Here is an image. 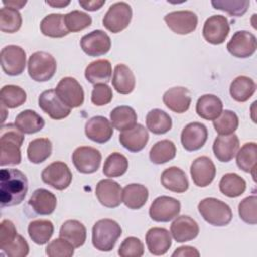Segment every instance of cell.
<instances>
[{
    "label": "cell",
    "instance_id": "obj_31",
    "mask_svg": "<svg viewBox=\"0 0 257 257\" xmlns=\"http://www.w3.org/2000/svg\"><path fill=\"white\" fill-rule=\"evenodd\" d=\"M112 86L120 94H128L135 89L136 78L128 66L119 63L116 64L112 75Z\"/></svg>",
    "mask_w": 257,
    "mask_h": 257
},
{
    "label": "cell",
    "instance_id": "obj_9",
    "mask_svg": "<svg viewBox=\"0 0 257 257\" xmlns=\"http://www.w3.org/2000/svg\"><path fill=\"white\" fill-rule=\"evenodd\" d=\"M41 179L43 183L49 185L53 189L62 191L70 185L72 181V174L65 163L57 161L43 169Z\"/></svg>",
    "mask_w": 257,
    "mask_h": 257
},
{
    "label": "cell",
    "instance_id": "obj_8",
    "mask_svg": "<svg viewBox=\"0 0 257 257\" xmlns=\"http://www.w3.org/2000/svg\"><path fill=\"white\" fill-rule=\"evenodd\" d=\"M55 92L61 101L70 108L79 107L84 101V91L79 82L70 76L60 79Z\"/></svg>",
    "mask_w": 257,
    "mask_h": 257
},
{
    "label": "cell",
    "instance_id": "obj_54",
    "mask_svg": "<svg viewBox=\"0 0 257 257\" xmlns=\"http://www.w3.org/2000/svg\"><path fill=\"white\" fill-rule=\"evenodd\" d=\"M79 5L88 11H96L104 5L105 0H79Z\"/></svg>",
    "mask_w": 257,
    "mask_h": 257
},
{
    "label": "cell",
    "instance_id": "obj_41",
    "mask_svg": "<svg viewBox=\"0 0 257 257\" xmlns=\"http://www.w3.org/2000/svg\"><path fill=\"white\" fill-rule=\"evenodd\" d=\"M52 152V144L47 138L32 140L27 147V158L33 164H40L48 159Z\"/></svg>",
    "mask_w": 257,
    "mask_h": 257
},
{
    "label": "cell",
    "instance_id": "obj_35",
    "mask_svg": "<svg viewBox=\"0 0 257 257\" xmlns=\"http://www.w3.org/2000/svg\"><path fill=\"white\" fill-rule=\"evenodd\" d=\"M14 123L23 134L28 135L41 131L45 124L44 119L31 109H25L19 112L15 117Z\"/></svg>",
    "mask_w": 257,
    "mask_h": 257
},
{
    "label": "cell",
    "instance_id": "obj_27",
    "mask_svg": "<svg viewBox=\"0 0 257 257\" xmlns=\"http://www.w3.org/2000/svg\"><path fill=\"white\" fill-rule=\"evenodd\" d=\"M161 183L169 191L184 193L189 188V181L183 170L178 167H170L163 171Z\"/></svg>",
    "mask_w": 257,
    "mask_h": 257
},
{
    "label": "cell",
    "instance_id": "obj_38",
    "mask_svg": "<svg viewBox=\"0 0 257 257\" xmlns=\"http://www.w3.org/2000/svg\"><path fill=\"white\" fill-rule=\"evenodd\" d=\"M256 154L257 145L254 142L244 144L241 149L236 153V163L237 166L246 173H251L253 179L255 180V170H256Z\"/></svg>",
    "mask_w": 257,
    "mask_h": 257
},
{
    "label": "cell",
    "instance_id": "obj_21",
    "mask_svg": "<svg viewBox=\"0 0 257 257\" xmlns=\"http://www.w3.org/2000/svg\"><path fill=\"white\" fill-rule=\"evenodd\" d=\"M172 237L178 243H184L195 239L199 234V225L191 217L177 216L170 228Z\"/></svg>",
    "mask_w": 257,
    "mask_h": 257
},
{
    "label": "cell",
    "instance_id": "obj_3",
    "mask_svg": "<svg viewBox=\"0 0 257 257\" xmlns=\"http://www.w3.org/2000/svg\"><path fill=\"white\" fill-rule=\"evenodd\" d=\"M121 228L111 219H100L92 227V245L102 252L113 249L117 239L121 236Z\"/></svg>",
    "mask_w": 257,
    "mask_h": 257
},
{
    "label": "cell",
    "instance_id": "obj_47",
    "mask_svg": "<svg viewBox=\"0 0 257 257\" xmlns=\"http://www.w3.org/2000/svg\"><path fill=\"white\" fill-rule=\"evenodd\" d=\"M22 24V17L18 10L3 7L0 10V29L2 32L14 33L18 31Z\"/></svg>",
    "mask_w": 257,
    "mask_h": 257
},
{
    "label": "cell",
    "instance_id": "obj_28",
    "mask_svg": "<svg viewBox=\"0 0 257 257\" xmlns=\"http://www.w3.org/2000/svg\"><path fill=\"white\" fill-rule=\"evenodd\" d=\"M59 237L66 240L74 248H79L86 240V228L77 220H67L60 227Z\"/></svg>",
    "mask_w": 257,
    "mask_h": 257
},
{
    "label": "cell",
    "instance_id": "obj_14",
    "mask_svg": "<svg viewBox=\"0 0 257 257\" xmlns=\"http://www.w3.org/2000/svg\"><path fill=\"white\" fill-rule=\"evenodd\" d=\"M230 31L227 17L223 15H212L204 23L203 36L211 44L218 45L223 43Z\"/></svg>",
    "mask_w": 257,
    "mask_h": 257
},
{
    "label": "cell",
    "instance_id": "obj_33",
    "mask_svg": "<svg viewBox=\"0 0 257 257\" xmlns=\"http://www.w3.org/2000/svg\"><path fill=\"white\" fill-rule=\"evenodd\" d=\"M149 191L141 184H128L122 190V202L132 210L141 209L148 201Z\"/></svg>",
    "mask_w": 257,
    "mask_h": 257
},
{
    "label": "cell",
    "instance_id": "obj_46",
    "mask_svg": "<svg viewBox=\"0 0 257 257\" xmlns=\"http://www.w3.org/2000/svg\"><path fill=\"white\" fill-rule=\"evenodd\" d=\"M213 125L215 131L222 136H227L234 134L238 128L239 118L238 115L232 110H223L221 114L213 120Z\"/></svg>",
    "mask_w": 257,
    "mask_h": 257
},
{
    "label": "cell",
    "instance_id": "obj_36",
    "mask_svg": "<svg viewBox=\"0 0 257 257\" xmlns=\"http://www.w3.org/2000/svg\"><path fill=\"white\" fill-rule=\"evenodd\" d=\"M256 90L255 81L245 75L236 77L230 85V94L236 101L245 102L254 94Z\"/></svg>",
    "mask_w": 257,
    "mask_h": 257
},
{
    "label": "cell",
    "instance_id": "obj_25",
    "mask_svg": "<svg viewBox=\"0 0 257 257\" xmlns=\"http://www.w3.org/2000/svg\"><path fill=\"white\" fill-rule=\"evenodd\" d=\"M28 204L36 214L46 216L54 212L57 204V199L55 195L50 191L40 188L36 189L32 193Z\"/></svg>",
    "mask_w": 257,
    "mask_h": 257
},
{
    "label": "cell",
    "instance_id": "obj_53",
    "mask_svg": "<svg viewBox=\"0 0 257 257\" xmlns=\"http://www.w3.org/2000/svg\"><path fill=\"white\" fill-rule=\"evenodd\" d=\"M112 90L107 84H95L91 92V102L94 105L102 106L109 103L112 99Z\"/></svg>",
    "mask_w": 257,
    "mask_h": 257
},
{
    "label": "cell",
    "instance_id": "obj_20",
    "mask_svg": "<svg viewBox=\"0 0 257 257\" xmlns=\"http://www.w3.org/2000/svg\"><path fill=\"white\" fill-rule=\"evenodd\" d=\"M111 122L104 116L96 115L89 118L85 123L86 137L98 144H104L110 140L113 135Z\"/></svg>",
    "mask_w": 257,
    "mask_h": 257
},
{
    "label": "cell",
    "instance_id": "obj_56",
    "mask_svg": "<svg viewBox=\"0 0 257 257\" xmlns=\"http://www.w3.org/2000/svg\"><path fill=\"white\" fill-rule=\"evenodd\" d=\"M26 0H3L2 3L5 5V7H9V8H13V9H21L25 4H26Z\"/></svg>",
    "mask_w": 257,
    "mask_h": 257
},
{
    "label": "cell",
    "instance_id": "obj_48",
    "mask_svg": "<svg viewBox=\"0 0 257 257\" xmlns=\"http://www.w3.org/2000/svg\"><path fill=\"white\" fill-rule=\"evenodd\" d=\"M64 21L69 32H78L90 26L92 19L83 11L72 10L64 14Z\"/></svg>",
    "mask_w": 257,
    "mask_h": 257
},
{
    "label": "cell",
    "instance_id": "obj_18",
    "mask_svg": "<svg viewBox=\"0 0 257 257\" xmlns=\"http://www.w3.org/2000/svg\"><path fill=\"white\" fill-rule=\"evenodd\" d=\"M208 139V130L201 122L188 123L181 133V143L183 148L189 152L200 150Z\"/></svg>",
    "mask_w": 257,
    "mask_h": 257
},
{
    "label": "cell",
    "instance_id": "obj_42",
    "mask_svg": "<svg viewBox=\"0 0 257 257\" xmlns=\"http://www.w3.org/2000/svg\"><path fill=\"white\" fill-rule=\"evenodd\" d=\"M177 150L175 144L170 140H162L157 142L150 150V160L156 165L165 164L173 160Z\"/></svg>",
    "mask_w": 257,
    "mask_h": 257
},
{
    "label": "cell",
    "instance_id": "obj_51",
    "mask_svg": "<svg viewBox=\"0 0 257 257\" xmlns=\"http://www.w3.org/2000/svg\"><path fill=\"white\" fill-rule=\"evenodd\" d=\"M118 255L121 257H141L144 255V244L137 237H127L120 244Z\"/></svg>",
    "mask_w": 257,
    "mask_h": 257
},
{
    "label": "cell",
    "instance_id": "obj_16",
    "mask_svg": "<svg viewBox=\"0 0 257 257\" xmlns=\"http://www.w3.org/2000/svg\"><path fill=\"white\" fill-rule=\"evenodd\" d=\"M39 107L52 119H62L70 114L71 108L65 105L55 92V89L44 90L38 97Z\"/></svg>",
    "mask_w": 257,
    "mask_h": 257
},
{
    "label": "cell",
    "instance_id": "obj_1",
    "mask_svg": "<svg viewBox=\"0 0 257 257\" xmlns=\"http://www.w3.org/2000/svg\"><path fill=\"white\" fill-rule=\"evenodd\" d=\"M28 191L26 176L17 169H2L0 172V202L2 207L19 205Z\"/></svg>",
    "mask_w": 257,
    "mask_h": 257
},
{
    "label": "cell",
    "instance_id": "obj_52",
    "mask_svg": "<svg viewBox=\"0 0 257 257\" xmlns=\"http://www.w3.org/2000/svg\"><path fill=\"white\" fill-rule=\"evenodd\" d=\"M49 257H70L74 254V247L62 238L54 239L46 247Z\"/></svg>",
    "mask_w": 257,
    "mask_h": 257
},
{
    "label": "cell",
    "instance_id": "obj_6",
    "mask_svg": "<svg viewBox=\"0 0 257 257\" xmlns=\"http://www.w3.org/2000/svg\"><path fill=\"white\" fill-rule=\"evenodd\" d=\"M133 16L132 7L126 2H116L109 6L102 19L103 26L112 33L125 29Z\"/></svg>",
    "mask_w": 257,
    "mask_h": 257
},
{
    "label": "cell",
    "instance_id": "obj_29",
    "mask_svg": "<svg viewBox=\"0 0 257 257\" xmlns=\"http://www.w3.org/2000/svg\"><path fill=\"white\" fill-rule=\"evenodd\" d=\"M112 69L109 60L107 59H97L90 62L84 71L85 78L88 82L92 84H106L110 81Z\"/></svg>",
    "mask_w": 257,
    "mask_h": 257
},
{
    "label": "cell",
    "instance_id": "obj_17",
    "mask_svg": "<svg viewBox=\"0 0 257 257\" xmlns=\"http://www.w3.org/2000/svg\"><path fill=\"white\" fill-rule=\"evenodd\" d=\"M95 195L99 203L107 208H116L122 202L121 187L111 179L100 180L96 185Z\"/></svg>",
    "mask_w": 257,
    "mask_h": 257
},
{
    "label": "cell",
    "instance_id": "obj_45",
    "mask_svg": "<svg viewBox=\"0 0 257 257\" xmlns=\"http://www.w3.org/2000/svg\"><path fill=\"white\" fill-rule=\"evenodd\" d=\"M128 161L125 156L120 153H112L110 154L103 165V174L108 178H116L120 177L127 171Z\"/></svg>",
    "mask_w": 257,
    "mask_h": 257
},
{
    "label": "cell",
    "instance_id": "obj_26",
    "mask_svg": "<svg viewBox=\"0 0 257 257\" xmlns=\"http://www.w3.org/2000/svg\"><path fill=\"white\" fill-rule=\"evenodd\" d=\"M239 149V139L235 134L219 135L213 144V152L220 162H230Z\"/></svg>",
    "mask_w": 257,
    "mask_h": 257
},
{
    "label": "cell",
    "instance_id": "obj_37",
    "mask_svg": "<svg viewBox=\"0 0 257 257\" xmlns=\"http://www.w3.org/2000/svg\"><path fill=\"white\" fill-rule=\"evenodd\" d=\"M147 128L155 135H163L172 128V118L164 110L154 108L146 116Z\"/></svg>",
    "mask_w": 257,
    "mask_h": 257
},
{
    "label": "cell",
    "instance_id": "obj_30",
    "mask_svg": "<svg viewBox=\"0 0 257 257\" xmlns=\"http://www.w3.org/2000/svg\"><path fill=\"white\" fill-rule=\"evenodd\" d=\"M222 111V100L214 94H204L197 101L196 112L204 119L214 120L221 114Z\"/></svg>",
    "mask_w": 257,
    "mask_h": 257
},
{
    "label": "cell",
    "instance_id": "obj_19",
    "mask_svg": "<svg viewBox=\"0 0 257 257\" xmlns=\"http://www.w3.org/2000/svg\"><path fill=\"white\" fill-rule=\"evenodd\" d=\"M190 173L194 184L204 188L213 182L216 176V167L210 158L202 156L193 161Z\"/></svg>",
    "mask_w": 257,
    "mask_h": 257
},
{
    "label": "cell",
    "instance_id": "obj_11",
    "mask_svg": "<svg viewBox=\"0 0 257 257\" xmlns=\"http://www.w3.org/2000/svg\"><path fill=\"white\" fill-rule=\"evenodd\" d=\"M181 211V203L169 196H160L151 204L149 214L156 222H169L175 219Z\"/></svg>",
    "mask_w": 257,
    "mask_h": 257
},
{
    "label": "cell",
    "instance_id": "obj_44",
    "mask_svg": "<svg viewBox=\"0 0 257 257\" xmlns=\"http://www.w3.org/2000/svg\"><path fill=\"white\" fill-rule=\"evenodd\" d=\"M1 104L7 108H15L26 101V92L18 85H4L0 91Z\"/></svg>",
    "mask_w": 257,
    "mask_h": 257
},
{
    "label": "cell",
    "instance_id": "obj_10",
    "mask_svg": "<svg viewBox=\"0 0 257 257\" xmlns=\"http://www.w3.org/2000/svg\"><path fill=\"white\" fill-rule=\"evenodd\" d=\"M72 163L78 172L92 174L100 166L101 154L93 147L81 146L76 148L72 153Z\"/></svg>",
    "mask_w": 257,
    "mask_h": 257
},
{
    "label": "cell",
    "instance_id": "obj_12",
    "mask_svg": "<svg viewBox=\"0 0 257 257\" xmlns=\"http://www.w3.org/2000/svg\"><path fill=\"white\" fill-rule=\"evenodd\" d=\"M256 48V36L247 30L236 31L227 43L228 51L238 58H247L252 56L255 53Z\"/></svg>",
    "mask_w": 257,
    "mask_h": 257
},
{
    "label": "cell",
    "instance_id": "obj_22",
    "mask_svg": "<svg viewBox=\"0 0 257 257\" xmlns=\"http://www.w3.org/2000/svg\"><path fill=\"white\" fill-rule=\"evenodd\" d=\"M118 140L124 149L132 153H138L146 147L149 141V133L143 124L137 123L132 128L121 132Z\"/></svg>",
    "mask_w": 257,
    "mask_h": 257
},
{
    "label": "cell",
    "instance_id": "obj_40",
    "mask_svg": "<svg viewBox=\"0 0 257 257\" xmlns=\"http://www.w3.org/2000/svg\"><path fill=\"white\" fill-rule=\"evenodd\" d=\"M219 189L225 196L229 198H236L245 192L246 182L238 174L227 173L221 178Z\"/></svg>",
    "mask_w": 257,
    "mask_h": 257
},
{
    "label": "cell",
    "instance_id": "obj_5",
    "mask_svg": "<svg viewBox=\"0 0 257 257\" xmlns=\"http://www.w3.org/2000/svg\"><path fill=\"white\" fill-rule=\"evenodd\" d=\"M28 74L37 82H45L53 77L56 71V60L48 52L36 51L29 56Z\"/></svg>",
    "mask_w": 257,
    "mask_h": 257
},
{
    "label": "cell",
    "instance_id": "obj_7",
    "mask_svg": "<svg viewBox=\"0 0 257 257\" xmlns=\"http://www.w3.org/2000/svg\"><path fill=\"white\" fill-rule=\"evenodd\" d=\"M0 61L1 67L7 75H20L26 65V53L18 45H7L1 50Z\"/></svg>",
    "mask_w": 257,
    "mask_h": 257
},
{
    "label": "cell",
    "instance_id": "obj_15",
    "mask_svg": "<svg viewBox=\"0 0 257 257\" xmlns=\"http://www.w3.org/2000/svg\"><path fill=\"white\" fill-rule=\"evenodd\" d=\"M80 47L88 56H100L109 51L111 47L110 37L104 31L96 29L82 36Z\"/></svg>",
    "mask_w": 257,
    "mask_h": 257
},
{
    "label": "cell",
    "instance_id": "obj_24",
    "mask_svg": "<svg viewBox=\"0 0 257 257\" xmlns=\"http://www.w3.org/2000/svg\"><path fill=\"white\" fill-rule=\"evenodd\" d=\"M190 91L186 87L177 86L168 89L163 95V102L165 105L174 112L184 113L191 104Z\"/></svg>",
    "mask_w": 257,
    "mask_h": 257
},
{
    "label": "cell",
    "instance_id": "obj_50",
    "mask_svg": "<svg viewBox=\"0 0 257 257\" xmlns=\"http://www.w3.org/2000/svg\"><path fill=\"white\" fill-rule=\"evenodd\" d=\"M240 218L249 225L257 223V197L255 195L243 199L238 206Z\"/></svg>",
    "mask_w": 257,
    "mask_h": 257
},
{
    "label": "cell",
    "instance_id": "obj_23",
    "mask_svg": "<svg viewBox=\"0 0 257 257\" xmlns=\"http://www.w3.org/2000/svg\"><path fill=\"white\" fill-rule=\"evenodd\" d=\"M146 244L151 254L164 255L172 245L171 234L165 228L153 227L146 234Z\"/></svg>",
    "mask_w": 257,
    "mask_h": 257
},
{
    "label": "cell",
    "instance_id": "obj_55",
    "mask_svg": "<svg viewBox=\"0 0 257 257\" xmlns=\"http://www.w3.org/2000/svg\"><path fill=\"white\" fill-rule=\"evenodd\" d=\"M173 257L175 256H189V257H194V256H200V253L199 251L194 248V247H191V246H182V247H179L173 254H172Z\"/></svg>",
    "mask_w": 257,
    "mask_h": 257
},
{
    "label": "cell",
    "instance_id": "obj_43",
    "mask_svg": "<svg viewBox=\"0 0 257 257\" xmlns=\"http://www.w3.org/2000/svg\"><path fill=\"white\" fill-rule=\"evenodd\" d=\"M0 249L9 257H25L29 253L28 243L18 234L0 240Z\"/></svg>",
    "mask_w": 257,
    "mask_h": 257
},
{
    "label": "cell",
    "instance_id": "obj_39",
    "mask_svg": "<svg viewBox=\"0 0 257 257\" xmlns=\"http://www.w3.org/2000/svg\"><path fill=\"white\" fill-rule=\"evenodd\" d=\"M54 226L49 220H34L28 225V235L37 245L46 244L52 237Z\"/></svg>",
    "mask_w": 257,
    "mask_h": 257
},
{
    "label": "cell",
    "instance_id": "obj_34",
    "mask_svg": "<svg viewBox=\"0 0 257 257\" xmlns=\"http://www.w3.org/2000/svg\"><path fill=\"white\" fill-rule=\"evenodd\" d=\"M137 112L127 105L114 107L110 112V122L112 126L120 132L132 128L137 124Z\"/></svg>",
    "mask_w": 257,
    "mask_h": 257
},
{
    "label": "cell",
    "instance_id": "obj_49",
    "mask_svg": "<svg viewBox=\"0 0 257 257\" xmlns=\"http://www.w3.org/2000/svg\"><path fill=\"white\" fill-rule=\"evenodd\" d=\"M211 4L215 9L222 10L227 12L228 14L232 16H242L246 13L250 1L248 0H217V1H212Z\"/></svg>",
    "mask_w": 257,
    "mask_h": 257
},
{
    "label": "cell",
    "instance_id": "obj_4",
    "mask_svg": "<svg viewBox=\"0 0 257 257\" xmlns=\"http://www.w3.org/2000/svg\"><path fill=\"white\" fill-rule=\"evenodd\" d=\"M198 211L210 225L223 227L228 225L233 217L232 210L225 202L216 198H205L198 204Z\"/></svg>",
    "mask_w": 257,
    "mask_h": 257
},
{
    "label": "cell",
    "instance_id": "obj_32",
    "mask_svg": "<svg viewBox=\"0 0 257 257\" xmlns=\"http://www.w3.org/2000/svg\"><path fill=\"white\" fill-rule=\"evenodd\" d=\"M40 31L43 35L52 38L66 36L69 31L65 25L64 14L51 13L46 15L40 22Z\"/></svg>",
    "mask_w": 257,
    "mask_h": 257
},
{
    "label": "cell",
    "instance_id": "obj_57",
    "mask_svg": "<svg viewBox=\"0 0 257 257\" xmlns=\"http://www.w3.org/2000/svg\"><path fill=\"white\" fill-rule=\"evenodd\" d=\"M45 2H46V4H48V5H50L54 8H63V7L67 6L70 3L69 0H67V1H64V0H47Z\"/></svg>",
    "mask_w": 257,
    "mask_h": 257
},
{
    "label": "cell",
    "instance_id": "obj_13",
    "mask_svg": "<svg viewBox=\"0 0 257 257\" xmlns=\"http://www.w3.org/2000/svg\"><path fill=\"white\" fill-rule=\"evenodd\" d=\"M165 22L175 33L185 35L193 32L198 25V16L190 10L173 11L165 15Z\"/></svg>",
    "mask_w": 257,
    "mask_h": 257
},
{
    "label": "cell",
    "instance_id": "obj_2",
    "mask_svg": "<svg viewBox=\"0 0 257 257\" xmlns=\"http://www.w3.org/2000/svg\"><path fill=\"white\" fill-rule=\"evenodd\" d=\"M24 141V134L15 123H7L0 130V165H19L21 163L20 148Z\"/></svg>",
    "mask_w": 257,
    "mask_h": 257
}]
</instances>
